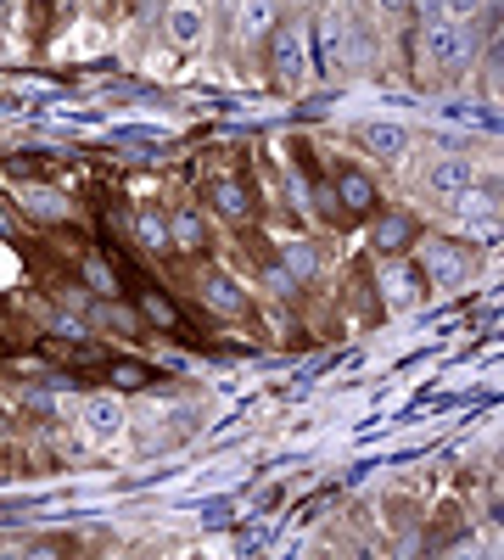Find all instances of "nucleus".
<instances>
[{"mask_svg": "<svg viewBox=\"0 0 504 560\" xmlns=\"http://www.w3.org/2000/svg\"><path fill=\"white\" fill-rule=\"evenodd\" d=\"M135 230H140V241H152V247H163V241H168V230H163V224L152 219V213H146V219H140Z\"/></svg>", "mask_w": 504, "mask_h": 560, "instance_id": "nucleus-17", "label": "nucleus"}, {"mask_svg": "<svg viewBox=\"0 0 504 560\" xmlns=\"http://www.w3.org/2000/svg\"><path fill=\"white\" fill-rule=\"evenodd\" d=\"M409 236H415V230H409V219H404V213H387V219H381V230H376V247L398 252Z\"/></svg>", "mask_w": 504, "mask_h": 560, "instance_id": "nucleus-9", "label": "nucleus"}, {"mask_svg": "<svg viewBox=\"0 0 504 560\" xmlns=\"http://www.w3.org/2000/svg\"><path fill=\"white\" fill-rule=\"evenodd\" d=\"M381 6H404V0H381Z\"/></svg>", "mask_w": 504, "mask_h": 560, "instance_id": "nucleus-18", "label": "nucleus"}, {"mask_svg": "<svg viewBox=\"0 0 504 560\" xmlns=\"http://www.w3.org/2000/svg\"><path fill=\"white\" fill-rule=\"evenodd\" d=\"M381 286H387V303H398V308H404V303H415V297H420V286L404 275V269H387V275H381Z\"/></svg>", "mask_w": 504, "mask_h": 560, "instance_id": "nucleus-10", "label": "nucleus"}, {"mask_svg": "<svg viewBox=\"0 0 504 560\" xmlns=\"http://www.w3.org/2000/svg\"><path fill=\"white\" fill-rule=\"evenodd\" d=\"M269 28H275V0H241V12H236L241 40H264Z\"/></svg>", "mask_w": 504, "mask_h": 560, "instance_id": "nucleus-5", "label": "nucleus"}, {"mask_svg": "<svg viewBox=\"0 0 504 560\" xmlns=\"http://www.w3.org/2000/svg\"><path fill=\"white\" fill-rule=\"evenodd\" d=\"M219 208L224 213H247V191H241V185H230V180H219Z\"/></svg>", "mask_w": 504, "mask_h": 560, "instance_id": "nucleus-14", "label": "nucleus"}, {"mask_svg": "<svg viewBox=\"0 0 504 560\" xmlns=\"http://www.w3.org/2000/svg\"><path fill=\"white\" fill-rule=\"evenodd\" d=\"M342 202H348L353 213H364L376 202V196H370V180H364V174H342Z\"/></svg>", "mask_w": 504, "mask_h": 560, "instance_id": "nucleus-12", "label": "nucleus"}, {"mask_svg": "<svg viewBox=\"0 0 504 560\" xmlns=\"http://www.w3.org/2000/svg\"><path fill=\"white\" fill-rule=\"evenodd\" d=\"M202 34H208L202 6H196V0H174V6H168V40L191 51V45H202Z\"/></svg>", "mask_w": 504, "mask_h": 560, "instance_id": "nucleus-3", "label": "nucleus"}, {"mask_svg": "<svg viewBox=\"0 0 504 560\" xmlns=\"http://www.w3.org/2000/svg\"><path fill=\"white\" fill-rule=\"evenodd\" d=\"M124 420H129V409H124L118 392H96V398H84V426H90V437H118V432H124Z\"/></svg>", "mask_w": 504, "mask_h": 560, "instance_id": "nucleus-2", "label": "nucleus"}, {"mask_svg": "<svg viewBox=\"0 0 504 560\" xmlns=\"http://www.w3.org/2000/svg\"><path fill=\"white\" fill-rule=\"evenodd\" d=\"M426 185H432V191H443V196H460V191H471V185H476V174H471V163H465V157H443V163H432Z\"/></svg>", "mask_w": 504, "mask_h": 560, "instance_id": "nucleus-4", "label": "nucleus"}, {"mask_svg": "<svg viewBox=\"0 0 504 560\" xmlns=\"http://www.w3.org/2000/svg\"><path fill=\"white\" fill-rule=\"evenodd\" d=\"M174 241H180V247H196V241H202V224H196V213H180V219H174Z\"/></svg>", "mask_w": 504, "mask_h": 560, "instance_id": "nucleus-15", "label": "nucleus"}, {"mask_svg": "<svg viewBox=\"0 0 504 560\" xmlns=\"http://www.w3.org/2000/svg\"><path fill=\"white\" fill-rule=\"evenodd\" d=\"M482 12V0H432V17H448V23H471Z\"/></svg>", "mask_w": 504, "mask_h": 560, "instance_id": "nucleus-13", "label": "nucleus"}, {"mask_svg": "<svg viewBox=\"0 0 504 560\" xmlns=\"http://www.w3.org/2000/svg\"><path fill=\"white\" fill-rule=\"evenodd\" d=\"M420 51H426V62H437V68H465L476 45H471V28L465 23L432 17V23L420 28Z\"/></svg>", "mask_w": 504, "mask_h": 560, "instance_id": "nucleus-1", "label": "nucleus"}, {"mask_svg": "<svg viewBox=\"0 0 504 560\" xmlns=\"http://www.w3.org/2000/svg\"><path fill=\"white\" fill-rule=\"evenodd\" d=\"M208 303L213 308H241V292L230 286V280H213V286H208Z\"/></svg>", "mask_w": 504, "mask_h": 560, "instance_id": "nucleus-16", "label": "nucleus"}, {"mask_svg": "<svg viewBox=\"0 0 504 560\" xmlns=\"http://www.w3.org/2000/svg\"><path fill=\"white\" fill-rule=\"evenodd\" d=\"M320 56H325V68H348V56H353V40H348V28H342V17H325V28H320Z\"/></svg>", "mask_w": 504, "mask_h": 560, "instance_id": "nucleus-6", "label": "nucleus"}, {"mask_svg": "<svg viewBox=\"0 0 504 560\" xmlns=\"http://www.w3.org/2000/svg\"><path fill=\"white\" fill-rule=\"evenodd\" d=\"M275 62H280V73H286V84H303V34H286V40L275 45Z\"/></svg>", "mask_w": 504, "mask_h": 560, "instance_id": "nucleus-8", "label": "nucleus"}, {"mask_svg": "<svg viewBox=\"0 0 504 560\" xmlns=\"http://www.w3.org/2000/svg\"><path fill=\"white\" fill-rule=\"evenodd\" d=\"M101 45H107V28H101V23H79L68 40H62V51H68V56H96Z\"/></svg>", "mask_w": 504, "mask_h": 560, "instance_id": "nucleus-7", "label": "nucleus"}, {"mask_svg": "<svg viewBox=\"0 0 504 560\" xmlns=\"http://www.w3.org/2000/svg\"><path fill=\"white\" fill-rule=\"evenodd\" d=\"M364 140H370V146H376L381 157H398V152H404V129H398V124H376Z\"/></svg>", "mask_w": 504, "mask_h": 560, "instance_id": "nucleus-11", "label": "nucleus"}]
</instances>
